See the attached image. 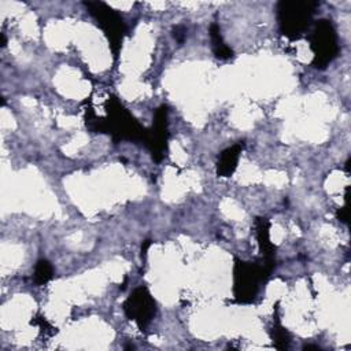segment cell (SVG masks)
Instances as JSON below:
<instances>
[{
	"label": "cell",
	"mask_w": 351,
	"mask_h": 351,
	"mask_svg": "<svg viewBox=\"0 0 351 351\" xmlns=\"http://www.w3.org/2000/svg\"><path fill=\"white\" fill-rule=\"evenodd\" d=\"M271 273L261 262L234 261L233 267V296L237 303H252L262 284H265Z\"/></svg>",
	"instance_id": "cell-3"
},
{
	"label": "cell",
	"mask_w": 351,
	"mask_h": 351,
	"mask_svg": "<svg viewBox=\"0 0 351 351\" xmlns=\"http://www.w3.org/2000/svg\"><path fill=\"white\" fill-rule=\"evenodd\" d=\"M32 324L33 325H38L40 328H41V330L45 333V335H48V336H52V335H55L58 330H56V328H53L44 317H36L34 319H32Z\"/></svg>",
	"instance_id": "cell-13"
},
{
	"label": "cell",
	"mask_w": 351,
	"mask_h": 351,
	"mask_svg": "<svg viewBox=\"0 0 351 351\" xmlns=\"http://www.w3.org/2000/svg\"><path fill=\"white\" fill-rule=\"evenodd\" d=\"M208 33H210V38H211V45H213V51L215 53L217 58L219 59H230L233 56V51L225 44L222 36H221V30L218 23L213 22L208 27Z\"/></svg>",
	"instance_id": "cell-10"
},
{
	"label": "cell",
	"mask_w": 351,
	"mask_h": 351,
	"mask_svg": "<svg viewBox=\"0 0 351 351\" xmlns=\"http://www.w3.org/2000/svg\"><path fill=\"white\" fill-rule=\"evenodd\" d=\"M106 117H97L90 106L85 108V123L93 133H107L112 141L145 143L147 129L143 128L129 110L115 97L110 96L106 101Z\"/></svg>",
	"instance_id": "cell-1"
},
{
	"label": "cell",
	"mask_w": 351,
	"mask_h": 351,
	"mask_svg": "<svg viewBox=\"0 0 351 351\" xmlns=\"http://www.w3.org/2000/svg\"><path fill=\"white\" fill-rule=\"evenodd\" d=\"M53 277V267L47 259H40L34 267V282L37 285L47 284Z\"/></svg>",
	"instance_id": "cell-12"
},
{
	"label": "cell",
	"mask_w": 351,
	"mask_h": 351,
	"mask_svg": "<svg viewBox=\"0 0 351 351\" xmlns=\"http://www.w3.org/2000/svg\"><path fill=\"white\" fill-rule=\"evenodd\" d=\"M84 5L93 16L99 27L103 30L104 36L108 40L114 59H117L122 47L123 37L126 34V25L123 18L121 16V14H118L114 8L103 1H85Z\"/></svg>",
	"instance_id": "cell-5"
},
{
	"label": "cell",
	"mask_w": 351,
	"mask_h": 351,
	"mask_svg": "<svg viewBox=\"0 0 351 351\" xmlns=\"http://www.w3.org/2000/svg\"><path fill=\"white\" fill-rule=\"evenodd\" d=\"M270 223L266 217H256L255 233L261 252V263L271 273L276 267V245L270 241Z\"/></svg>",
	"instance_id": "cell-8"
},
{
	"label": "cell",
	"mask_w": 351,
	"mask_h": 351,
	"mask_svg": "<svg viewBox=\"0 0 351 351\" xmlns=\"http://www.w3.org/2000/svg\"><path fill=\"white\" fill-rule=\"evenodd\" d=\"M337 219L347 223V219H348V215H347V207H341L337 210Z\"/></svg>",
	"instance_id": "cell-15"
},
{
	"label": "cell",
	"mask_w": 351,
	"mask_h": 351,
	"mask_svg": "<svg viewBox=\"0 0 351 351\" xmlns=\"http://www.w3.org/2000/svg\"><path fill=\"white\" fill-rule=\"evenodd\" d=\"M317 1L281 0L277 3V22L282 36L295 41L302 38L311 27L313 16L318 8Z\"/></svg>",
	"instance_id": "cell-2"
},
{
	"label": "cell",
	"mask_w": 351,
	"mask_h": 351,
	"mask_svg": "<svg viewBox=\"0 0 351 351\" xmlns=\"http://www.w3.org/2000/svg\"><path fill=\"white\" fill-rule=\"evenodd\" d=\"M169 108L159 106L154 112V122L151 129H147V138L144 145L149 149L152 159L160 162L167 152L169 140Z\"/></svg>",
	"instance_id": "cell-7"
},
{
	"label": "cell",
	"mask_w": 351,
	"mask_h": 351,
	"mask_svg": "<svg viewBox=\"0 0 351 351\" xmlns=\"http://www.w3.org/2000/svg\"><path fill=\"white\" fill-rule=\"evenodd\" d=\"M149 245H151V240H144V241H143V244H141V258H143V259L145 258L147 250H148Z\"/></svg>",
	"instance_id": "cell-16"
},
{
	"label": "cell",
	"mask_w": 351,
	"mask_h": 351,
	"mask_svg": "<svg viewBox=\"0 0 351 351\" xmlns=\"http://www.w3.org/2000/svg\"><path fill=\"white\" fill-rule=\"evenodd\" d=\"M313 51V66L315 69H326L339 55V38L333 23L329 19H319L314 23L307 36Z\"/></svg>",
	"instance_id": "cell-4"
},
{
	"label": "cell",
	"mask_w": 351,
	"mask_h": 351,
	"mask_svg": "<svg viewBox=\"0 0 351 351\" xmlns=\"http://www.w3.org/2000/svg\"><path fill=\"white\" fill-rule=\"evenodd\" d=\"M273 318L274 319H273V325H271V329H270V337L273 340V344L278 350H287L289 347V343H291V336H289L288 330L282 326L277 308H276V314H274Z\"/></svg>",
	"instance_id": "cell-11"
},
{
	"label": "cell",
	"mask_w": 351,
	"mask_h": 351,
	"mask_svg": "<svg viewBox=\"0 0 351 351\" xmlns=\"http://www.w3.org/2000/svg\"><path fill=\"white\" fill-rule=\"evenodd\" d=\"M126 318L136 322V325L144 330L156 314V302L149 293L148 288H136L122 304Z\"/></svg>",
	"instance_id": "cell-6"
},
{
	"label": "cell",
	"mask_w": 351,
	"mask_h": 351,
	"mask_svg": "<svg viewBox=\"0 0 351 351\" xmlns=\"http://www.w3.org/2000/svg\"><path fill=\"white\" fill-rule=\"evenodd\" d=\"M173 36H174V38H176L180 44H182L184 40H185V37H186V29H185L182 25H177V26L173 27Z\"/></svg>",
	"instance_id": "cell-14"
},
{
	"label": "cell",
	"mask_w": 351,
	"mask_h": 351,
	"mask_svg": "<svg viewBox=\"0 0 351 351\" xmlns=\"http://www.w3.org/2000/svg\"><path fill=\"white\" fill-rule=\"evenodd\" d=\"M243 148H244V141H239L228 147L219 154V158L217 162V174L219 177H230L234 173Z\"/></svg>",
	"instance_id": "cell-9"
}]
</instances>
